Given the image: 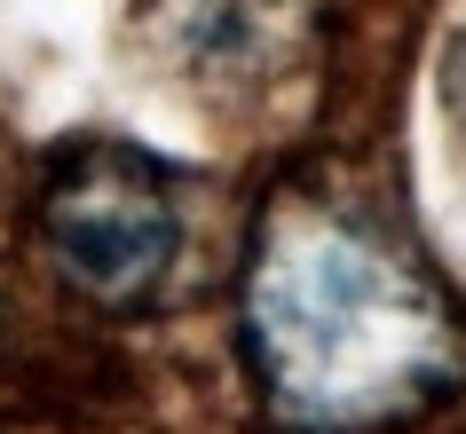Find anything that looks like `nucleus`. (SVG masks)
<instances>
[{
    "instance_id": "nucleus-1",
    "label": "nucleus",
    "mask_w": 466,
    "mask_h": 434,
    "mask_svg": "<svg viewBox=\"0 0 466 434\" xmlns=\"http://www.w3.org/2000/svg\"><path fill=\"white\" fill-rule=\"evenodd\" d=\"M246 371L285 434H388L466 379V324L380 214L285 190L246 261Z\"/></svg>"
},
{
    "instance_id": "nucleus-2",
    "label": "nucleus",
    "mask_w": 466,
    "mask_h": 434,
    "mask_svg": "<svg viewBox=\"0 0 466 434\" xmlns=\"http://www.w3.org/2000/svg\"><path fill=\"white\" fill-rule=\"evenodd\" d=\"M40 229H48L64 285L87 292L96 308H143L182 253L167 174L135 150H79L40 206Z\"/></svg>"
},
{
    "instance_id": "nucleus-3",
    "label": "nucleus",
    "mask_w": 466,
    "mask_h": 434,
    "mask_svg": "<svg viewBox=\"0 0 466 434\" xmlns=\"http://www.w3.org/2000/svg\"><path fill=\"white\" fill-rule=\"evenodd\" d=\"M190 16V48L206 64H261V56L293 32L300 0H182Z\"/></svg>"
},
{
    "instance_id": "nucleus-4",
    "label": "nucleus",
    "mask_w": 466,
    "mask_h": 434,
    "mask_svg": "<svg viewBox=\"0 0 466 434\" xmlns=\"http://www.w3.org/2000/svg\"><path fill=\"white\" fill-rule=\"evenodd\" d=\"M442 96H451V111L466 119V32L451 40V56H442Z\"/></svg>"
}]
</instances>
